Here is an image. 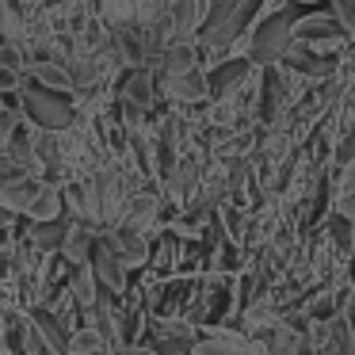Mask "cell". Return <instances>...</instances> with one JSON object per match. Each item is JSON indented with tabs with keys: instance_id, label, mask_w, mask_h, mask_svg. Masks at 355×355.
Here are the masks:
<instances>
[{
	"instance_id": "7a4b0ae2",
	"label": "cell",
	"mask_w": 355,
	"mask_h": 355,
	"mask_svg": "<svg viewBox=\"0 0 355 355\" xmlns=\"http://www.w3.org/2000/svg\"><path fill=\"white\" fill-rule=\"evenodd\" d=\"M16 103H19V115H24L27 126L35 130H46V134H65L73 123H77L80 107L73 96H58V92H46V88L24 80L16 92Z\"/></svg>"
},
{
	"instance_id": "603a6c76",
	"label": "cell",
	"mask_w": 355,
	"mask_h": 355,
	"mask_svg": "<svg viewBox=\"0 0 355 355\" xmlns=\"http://www.w3.org/2000/svg\"><path fill=\"white\" fill-rule=\"evenodd\" d=\"M291 4H317V0H291Z\"/></svg>"
},
{
	"instance_id": "4fadbf2b",
	"label": "cell",
	"mask_w": 355,
	"mask_h": 355,
	"mask_svg": "<svg viewBox=\"0 0 355 355\" xmlns=\"http://www.w3.org/2000/svg\"><path fill=\"white\" fill-rule=\"evenodd\" d=\"M256 344L263 347V355H309V340L298 324H286L279 317V324L263 336H256Z\"/></svg>"
},
{
	"instance_id": "ffe728a7",
	"label": "cell",
	"mask_w": 355,
	"mask_h": 355,
	"mask_svg": "<svg viewBox=\"0 0 355 355\" xmlns=\"http://www.w3.org/2000/svg\"><path fill=\"white\" fill-rule=\"evenodd\" d=\"M329 12L340 24V31L355 42V0H329Z\"/></svg>"
},
{
	"instance_id": "5b68a950",
	"label": "cell",
	"mask_w": 355,
	"mask_h": 355,
	"mask_svg": "<svg viewBox=\"0 0 355 355\" xmlns=\"http://www.w3.org/2000/svg\"><path fill=\"white\" fill-rule=\"evenodd\" d=\"M157 92L176 107H195V103L210 100L207 92V69L191 73H157Z\"/></svg>"
},
{
	"instance_id": "5bb4252c",
	"label": "cell",
	"mask_w": 355,
	"mask_h": 355,
	"mask_svg": "<svg viewBox=\"0 0 355 355\" xmlns=\"http://www.w3.org/2000/svg\"><path fill=\"white\" fill-rule=\"evenodd\" d=\"M42 191H46V184H42V180L24 176V180H16V184L0 187V210H8L12 218H27V214H31V207L39 202Z\"/></svg>"
},
{
	"instance_id": "ac0fdd59",
	"label": "cell",
	"mask_w": 355,
	"mask_h": 355,
	"mask_svg": "<svg viewBox=\"0 0 355 355\" xmlns=\"http://www.w3.org/2000/svg\"><path fill=\"white\" fill-rule=\"evenodd\" d=\"M65 355H107V344L100 340V332L85 324V329H73L65 336Z\"/></svg>"
},
{
	"instance_id": "3957f363",
	"label": "cell",
	"mask_w": 355,
	"mask_h": 355,
	"mask_svg": "<svg viewBox=\"0 0 355 355\" xmlns=\"http://www.w3.org/2000/svg\"><path fill=\"white\" fill-rule=\"evenodd\" d=\"M294 16H298L294 8H283V12H275V16L252 24V31H248L245 42H248V62H252L256 69H275L286 58V50L294 46Z\"/></svg>"
},
{
	"instance_id": "8992f818",
	"label": "cell",
	"mask_w": 355,
	"mask_h": 355,
	"mask_svg": "<svg viewBox=\"0 0 355 355\" xmlns=\"http://www.w3.org/2000/svg\"><path fill=\"white\" fill-rule=\"evenodd\" d=\"M256 77H260V69L248 58H225V62H218L207 73V92H210V100H225V96L248 88Z\"/></svg>"
},
{
	"instance_id": "52a82bcc",
	"label": "cell",
	"mask_w": 355,
	"mask_h": 355,
	"mask_svg": "<svg viewBox=\"0 0 355 355\" xmlns=\"http://www.w3.org/2000/svg\"><path fill=\"white\" fill-rule=\"evenodd\" d=\"M191 355H263V347L256 340H248L245 332L222 329V324H202L199 340H195Z\"/></svg>"
},
{
	"instance_id": "ba28073f",
	"label": "cell",
	"mask_w": 355,
	"mask_h": 355,
	"mask_svg": "<svg viewBox=\"0 0 355 355\" xmlns=\"http://www.w3.org/2000/svg\"><path fill=\"white\" fill-rule=\"evenodd\" d=\"M92 275H96V283H100V291H107V294H115V298H126L130 294V271L119 263V256L111 252V245H107V237H96V248H92Z\"/></svg>"
},
{
	"instance_id": "44dd1931",
	"label": "cell",
	"mask_w": 355,
	"mask_h": 355,
	"mask_svg": "<svg viewBox=\"0 0 355 355\" xmlns=\"http://www.w3.org/2000/svg\"><path fill=\"white\" fill-rule=\"evenodd\" d=\"M111 355H157L149 344H134V347H115Z\"/></svg>"
},
{
	"instance_id": "277c9868",
	"label": "cell",
	"mask_w": 355,
	"mask_h": 355,
	"mask_svg": "<svg viewBox=\"0 0 355 355\" xmlns=\"http://www.w3.org/2000/svg\"><path fill=\"white\" fill-rule=\"evenodd\" d=\"M294 42H302L306 50H313L324 62H340V54L347 50V35L340 31V24L332 19L329 8H313V12H298L294 16Z\"/></svg>"
},
{
	"instance_id": "e0dca14e",
	"label": "cell",
	"mask_w": 355,
	"mask_h": 355,
	"mask_svg": "<svg viewBox=\"0 0 355 355\" xmlns=\"http://www.w3.org/2000/svg\"><path fill=\"white\" fill-rule=\"evenodd\" d=\"M65 291H69L73 306L88 313L92 302H96V294H100V283H96L92 268H77V271H69V279H65Z\"/></svg>"
},
{
	"instance_id": "7c38bea8",
	"label": "cell",
	"mask_w": 355,
	"mask_h": 355,
	"mask_svg": "<svg viewBox=\"0 0 355 355\" xmlns=\"http://www.w3.org/2000/svg\"><path fill=\"white\" fill-rule=\"evenodd\" d=\"M96 237H100V233H96L92 225L73 222V218H69V230H65V241H62V248H58V256H62V263H65V268H69V271L88 268V263H92Z\"/></svg>"
},
{
	"instance_id": "2e32d148",
	"label": "cell",
	"mask_w": 355,
	"mask_h": 355,
	"mask_svg": "<svg viewBox=\"0 0 355 355\" xmlns=\"http://www.w3.org/2000/svg\"><path fill=\"white\" fill-rule=\"evenodd\" d=\"M96 19L107 35H123L138 19V0H96Z\"/></svg>"
},
{
	"instance_id": "9a60e30c",
	"label": "cell",
	"mask_w": 355,
	"mask_h": 355,
	"mask_svg": "<svg viewBox=\"0 0 355 355\" xmlns=\"http://www.w3.org/2000/svg\"><path fill=\"white\" fill-rule=\"evenodd\" d=\"M27 77H31V85L46 88V92L73 96V100H77V92H73V80H69V69H65L62 62H27L24 80H27Z\"/></svg>"
},
{
	"instance_id": "8fae6325",
	"label": "cell",
	"mask_w": 355,
	"mask_h": 355,
	"mask_svg": "<svg viewBox=\"0 0 355 355\" xmlns=\"http://www.w3.org/2000/svg\"><path fill=\"white\" fill-rule=\"evenodd\" d=\"M103 237H107L111 252L119 256V263H123L126 271L146 268L149 256H153V248H149V237H146V233H134V230H126V225H119V230L103 233Z\"/></svg>"
},
{
	"instance_id": "d6986e66",
	"label": "cell",
	"mask_w": 355,
	"mask_h": 355,
	"mask_svg": "<svg viewBox=\"0 0 355 355\" xmlns=\"http://www.w3.org/2000/svg\"><path fill=\"white\" fill-rule=\"evenodd\" d=\"M329 355H355V332L344 317L329 324Z\"/></svg>"
},
{
	"instance_id": "7402d4cb",
	"label": "cell",
	"mask_w": 355,
	"mask_h": 355,
	"mask_svg": "<svg viewBox=\"0 0 355 355\" xmlns=\"http://www.w3.org/2000/svg\"><path fill=\"white\" fill-rule=\"evenodd\" d=\"M352 80H355V42H352Z\"/></svg>"
},
{
	"instance_id": "30bf717a",
	"label": "cell",
	"mask_w": 355,
	"mask_h": 355,
	"mask_svg": "<svg viewBox=\"0 0 355 355\" xmlns=\"http://www.w3.org/2000/svg\"><path fill=\"white\" fill-rule=\"evenodd\" d=\"M164 195H157V191H138V195H130V202H126V210H123V222L119 225H126V230H134V233H146L149 237V230H157V222H161V214H164ZM115 225V230H119Z\"/></svg>"
},
{
	"instance_id": "6da1fadb",
	"label": "cell",
	"mask_w": 355,
	"mask_h": 355,
	"mask_svg": "<svg viewBox=\"0 0 355 355\" xmlns=\"http://www.w3.org/2000/svg\"><path fill=\"white\" fill-rule=\"evenodd\" d=\"M256 8H260V0H207V16H202L199 35H195L199 54H214L222 62L225 50L237 46L252 31Z\"/></svg>"
},
{
	"instance_id": "9c48e42d",
	"label": "cell",
	"mask_w": 355,
	"mask_h": 355,
	"mask_svg": "<svg viewBox=\"0 0 355 355\" xmlns=\"http://www.w3.org/2000/svg\"><path fill=\"white\" fill-rule=\"evenodd\" d=\"M119 103L141 111V115H153V103H157V73L138 65L130 69L123 80H119Z\"/></svg>"
}]
</instances>
